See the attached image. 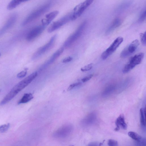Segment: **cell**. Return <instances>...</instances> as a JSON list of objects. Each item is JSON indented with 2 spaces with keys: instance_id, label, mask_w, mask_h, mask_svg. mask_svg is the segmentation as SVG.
Listing matches in <instances>:
<instances>
[{
  "instance_id": "1",
  "label": "cell",
  "mask_w": 146,
  "mask_h": 146,
  "mask_svg": "<svg viewBox=\"0 0 146 146\" xmlns=\"http://www.w3.org/2000/svg\"><path fill=\"white\" fill-rule=\"evenodd\" d=\"M38 75L35 72L15 85L0 102V105L5 104L14 98L20 92L27 86Z\"/></svg>"
},
{
  "instance_id": "2",
  "label": "cell",
  "mask_w": 146,
  "mask_h": 146,
  "mask_svg": "<svg viewBox=\"0 0 146 146\" xmlns=\"http://www.w3.org/2000/svg\"><path fill=\"white\" fill-rule=\"evenodd\" d=\"M51 5L50 3H46L35 10L24 20L22 25H25L41 16L49 9Z\"/></svg>"
},
{
  "instance_id": "3",
  "label": "cell",
  "mask_w": 146,
  "mask_h": 146,
  "mask_svg": "<svg viewBox=\"0 0 146 146\" xmlns=\"http://www.w3.org/2000/svg\"><path fill=\"white\" fill-rule=\"evenodd\" d=\"M86 24V22L84 21L80 25L76 31L66 40L63 44L64 47H69L79 38L84 30Z\"/></svg>"
},
{
  "instance_id": "4",
  "label": "cell",
  "mask_w": 146,
  "mask_h": 146,
  "mask_svg": "<svg viewBox=\"0 0 146 146\" xmlns=\"http://www.w3.org/2000/svg\"><path fill=\"white\" fill-rule=\"evenodd\" d=\"M144 56V54L141 52L131 58L128 63L123 67L122 69L123 73H125L128 72L137 65L140 64L143 59Z\"/></svg>"
},
{
  "instance_id": "5",
  "label": "cell",
  "mask_w": 146,
  "mask_h": 146,
  "mask_svg": "<svg viewBox=\"0 0 146 146\" xmlns=\"http://www.w3.org/2000/svg\"><path fill=\"white\" fill-rule=\"evenodd\" d=\"M73 127L70 124H65L59 128L54 133L53 136L58 139H63L69 136L72 132Z\"/></svg>"
},
{
  "instance_id": "6",
  "label": "cell",
  "mask_w": 146,
  "mask_h": 146,
  "mask_svg": "<svg viewBox=\"0 0 146 146\" xmlns=\"http://www.w3.org/2000/svg\"><path fill=\"white\" fill-rule=\"evenodd\" d=\"M94 0H86L77 5L72 12L71 20H74L79 17Z\"/></svg>"
},
{
  "instance_id": "7",
  "label": "cell",
  "mask_w": 146,
  "mask_h": 146,
  "mask_svg": "<svg viewBox=\"0 0 146 146\" xmlns=\"http://www.w3.org/2000/svg\"><path fill=\"white\" fill-rule=\"evenodd\" d=\"M123 38L121 36L117 37L101 55V58L105 60L111 55L123 41Z\"/></svg>"
},
{
  "instance_id": "8",
  "label": "cell",
  "mask_w": 146,
  "mask_h": 146,
  "mask_svg": "<svg viewBox=\"0 0 146 146\" xmlns=\"http://www.w3.org/2000/svg\"><path fill=\"white\" fill-rule=\"evenodd\" d=\"M72 14V12L70 13L53 22L48 28V32H52L71 20Z\"/></svg>"
},
{
  "instance_id": "9",
  "label": "cell",
  "mask_w": 146,
  "mask_h": 146,
  "mask_svg": "<svg viewBox=\"0 0 146 146\" xmlns=\"http://www.w3.org/2000/svg\"><path fill=\"white\" fill-rule=\"evenodd\" d=\"M56 37V35H53L47 43L38 49L33 55L32 57V59L33 60L36 59L50 48L54 43Z\"/></svg>"
},
{
  "instance_id": "10",
  "label": "cell",
  "mask_w": 146,
  "mask_h": 146,
  "mask_svg": "<svg viewBox=\"0 0 146 146\" xmlns=\"http://www.w3.org/2000/svg\"><path fill=\"white\" fill-rule=\"evenodd\" d=\"M139 45V41L136 39L133 41L129 45L125 47L120 54L122 58H125L134 53Z\"/></svg>"
},
{
  "instance_id": "11",
  "label": "cell",
  "mask_w": 146,
  "mask_h": 146,
  "mask_svg": "<svg viewBox=\"0 0 146 146\" xmlns=\"http://www.w3.org/2000/svg\"><path fill=\"white\" fill-rule=\"evenodd\" d=\"M46 26L43 25L38 26L34 28L28 34L26 39L28 41H31L38 36L45 29Z\"/></svg>"
},
{
  "instance_id": "12",
  "label": "cell",
  "mask_w": 146,
  "mask_h": 146,
  "mask_svg": "<svg viewBox=\"0 0 146 146\" xmlns=\"http://www.w3.org/2000/svg\"><path fill=\"white\" fill-rule=\"evenodd\" d=\"M64 48L62 47L56 51L50 57V58L40 67L39 71H42L52 64L63 53Z\"/></svg>"
},
{
  "instance_id": "13",
  "label": "cell",
  "mask_w": 146,
  "mask_h": 146,
  "mask_svg": "<svg viewBox=\"0 0 146 146\" xmlns=\"http://www.w3.org/2000/svg\"><path fill=\"white\" fill-rule=\"evenodd\" d=\"M17 18L16 14H13L9 17L4 26L0 29V37L13 25Z\"/></svg>"
},
{
  "instance_id": "14",
  "label": "cell",
  "mask_w": 146,
  "mask_h": 146,
  "mask_svg": "<svg viewBox=\"0 0 146 146\" xmlns=\"http://www.w3.org/2000/svg\"><path fill=\"white\" fill-rule=\"evenodd\" d=\"M115 124L116 127L114 130L116 131H119L120 128L124 130L127 129V125L125 121L124 116L123 114H121L116 119Z\"/></svg>"
},
{
  "instance_id": "15",
  "label": "cell",
  "mask_w": 146,
  "mask_h": 146,
  "mask_svg": "<svg viewBox=\"0 0 146 146\" xmlns=\"http://www.w3.org/2000/svg\"><path fill=\"white\" fill-rule=\"evenodd\" d=\"M58 14V11H55L46 15L44 18L42 20V25L46 26L49 25Z\"/></svg>"
},
{
  "instance_id": "16",
  "label": "cell",
  "mask_w": 146,
  "mask_h": 146,
  "mask_svg": "<svg viewBox=\"0 0 146 146\" xmlns=\"http://www.w3.org/2000/svg\"><path fill=\"white\" fill-rule=\"evenodd\" d=\"M121 23V21L119 19L117 18L115 19L106 30V34L108 35L111 33L117 28L120 25Z\"/></svg>"
},
{
  "instance_id": "17",
  "label": "cell",
  "mask_w": 146,
  "mask_h": 146,
  "mask_svg": "<svg viewBox=\"0 0 146 146\" xmlns=\"http://www.w3.org/2000/svg\"><path fill=\"white\" fill-rule=\"evenodd\" d=\"M30 0H12L9 3L7 6V9L9 10L13 9L21 3Z\"/></svg>"
},
{
  "instance_id": "18",
  "label": "cell",
  "mask_w": 146,
  "mask_h": 146,
  "mask_svg": "<svg viewBox=\"0 0 146 146\" xmlns=\"http://www.w3.org/2000/svg\"><path fill=\"white\" fill-rule=\"evenodd\" d=\"M33 98V96L32 94L31 93L25 94L21 99L18 102V104L27 103Z\"/></svg>"
},
{
  "instance_id": "19",
  "label": "cell",
  "mask_w": 146,
  "mask_h": 146,
  "mask_svg": "<svg viewBox=\"0 0 146 146\" xmlns=\"http://www.w3.org/2000/svg\"><path fill=\"white\" fill-rule=\"evenodd\" d=\"M128 136L133 139L137 142L142 141L145 139H143L141 136L133 131H129L128 133Z\"/></svg>"
},
{
  "instance_id": "20",
  "label": "cell",
  "mask_w": 146,
  "mask_h": 146,
  "mask_svg": "<svg viewBox=\"0 0 146 146\" xmlns=\"http://www.w3.org/2000/svg\"><path fill=\"white\" fill-rule=\"evenodd\" d=\"M145 111V107L144 109L141 108L140 110V122L143 127L146 125Z\"/></svg>"
},
{
  "instance_id": "21",
  "label": "cell",
  "mask_w": 146,
  "mask_h": 146,
  "mask_svg": "<svg viewBox=\"0 0 146 146\" xmlns=\"http://www.w3.org/2000/svg\"><path fill=\"white\" fill-rule=\"evenodd\" d=\"M10 126L9 123L5 124L0 125V133H2L6 131Z\"/></svg>"
},
{
  "instance_id": "22",
  "label": "cell",
  "mask_w": 146,
  "mask_h": 146,
  "mask_svg": "<svg viewBox=\"0 0 146 146\" xmlns=\"http://www.w3.org/2000/svg\"><path fill=\"white\" fill-rule=\"evenodd\" d=\"M146 10H143L142 11L140 15L139 18L138 20L139 22L141 23L144 21L146 19Z\"/></svg>"
},
{
  "instance_id": "23",
  "label": "cell",
  "mask_w": 146,
  "mask_h": 146,
  "mask_svg": "<svg viewBox=\"0 0 146 146\" xmlns=\"http://www.w3.org/2000/svg\"><path fill=\"white\" fill-rule=\"evenodd\" d=\"M93 64H90L86 65L81 68V70L82 72H85L90 70L93 67Z\"/></svg>"
},
{
  "instance_id": "24",
  "label": "cell",
  "mask_w": 146,
  "mask_h": 146,
  "mask_svg": "<svg viewBox=\"0 0 146 146\" xmlns=\"http://www.w3.org/2000/svg\"><path fill=\"white\" fill-rule=\"evenodd\" d=\"M141 42L144 45H146V32L144 33H141L140 35Z\"/></svg>"
},
{
  "instance_id": "25",
  "label": "cell",
  "mask_w": 146,
  "mask_h": 146,
  "mask_svg": "<svg viewBox=\"0 0 146 146\" xmlns=\"http://www.w3.org/2000/svg\"><path fill=\"white\" fill-rule=\"evenodd\" d=\"M108 144V145L110 146H117L118 145L117 141L112 139L109 140Z\"/></svg>"
},
{
  "instance_id": "26",
  "label": "cell",
  "mask_w": 146,
  "mask_h": 146,
  "mask_svg": "<svg viewBox=\"0 0 146 146\" xmlns=\"http://www.w3.org/2000/svg\"><path fill=\"white\" fill-rule=\"evenodd\" d=\"M27 69H25L19 73L17 75V77L19 78H22L26 76L27 74Z\"/></svg>"
},
{
  "instance_id": "27",
  "label": "cell",
  "mask_w": 146,
  "mask_h": 146,
  "mask_svg": "<svg viewBox=\"0 0 146 146\" xmlns=\"http://www.w3.org/2000/svg\"><path fill=\"white\" fill-rule=\"evenodd\" d=\"M81 84V83L80 82H77L75 83H73V84H72L71 85H70L68 87V89L67 90L68 91H70L73 89L74 88H75V87H76L77 86H79Z\"/></svg>"
},
{
  "instance_id": "28",
  "label": "cell",
  "mask_w": 146,
  "mask_h": 146,
  "mask_svg": "<svg viewBox=\"0 0 146 146\" xmlns=\"http://www.w3.org/2000/svg\"><path fill=\"white\" fill-rule=\"evenodd\" d=\"M93 75L90 74L88 75L83 78L81 80L83 82H86L90 79L93 76Z\"/></svg>"
},
{
  "instance_id": "29",
  "label": "cell",
  "mask_w": 146,
  "mask_h": 146,
  "mask_svg": "<svg viewBox=\"0 0 146 146\" xmlns=\"http://www.w3.org/2000/svg\"><path fill=\"white\" fill-rule=\"evenodd\" d=\"M72 60V58L70 56H68L62 60V62L64 63H66L71 61Z\"/></svg>"
},
{
  "instance_id": "30",
  "label": "cell",
  "mask_w": 146,
  "mask_h": 146,
  "mask_svg": "<svg viewBox=\"0 0 146 146\" xmlns=\"http://www.w3.org/2000/svg\"><path fill=\"white\" fill-rule=\"evenodd\" d=\"M0 92H1V90H0Z\"/></svg>"
}]
</instances>
